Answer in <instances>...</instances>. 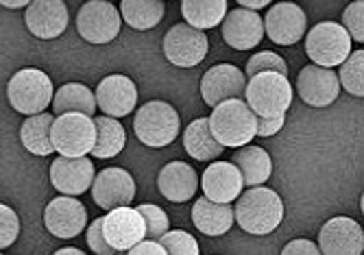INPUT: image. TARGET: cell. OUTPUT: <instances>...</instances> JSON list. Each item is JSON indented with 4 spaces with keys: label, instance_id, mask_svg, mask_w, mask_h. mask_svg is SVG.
<instances>
[{
    "label": "cell",
    "instance_id": "6da1fadb",
    "mask_svg": "<svg viewBox=\"0 0 364 255\" xmlns=\"http://www.w3.org/2000/svg\"><path fill=\"white\" fill-rule=\"evenodd\" d=\"M234 220L251 236H269L284 220V201L271 188L255 185L238 197Z\"/></svg>",
    "mask_w": 364,
    "mask_h": 255
},
{
    "label": "cell",
    "instance_id": "7a4b0ae2",
    "mask_svg": "<svg viewBox=\"0 0 364 255\" xmlns=\"http://www.w3.org/2000/svg\"><path fill=\"white\" fill-rule=\"evenodd\" d=\"M242 97L255 116L277 118V116H286V112L290 109L294 92L286 75L257 72L249 77Z\"/></svg>",
    "mask_w": 364,
    "mask_h": 255
},
{
    "label": "cell",
    "instance_id": "3957f363",
    "mask_svg": "<svg viewBox=\"0 0 364 255\" xmlns=\"http://www.w3.org/2000/svg\"><path fill=\"white\" fill-rule=\"evenodd\" d=\"M210 131L220 146L240 148L255 138V114L242 99H229L214 107L208 118Z\"/></svg>",
    "mask_w": 364,
    "mask_h": 255
},
{
    "label": "cell",
    "instance_id": "277c9868",
    "mask_svg": "<svg viewBox=\"0 0 364 255\" xmlns=\"http://www.w3.org/2000/svg\"><path fill=\"white\" fill-rule=\"evenodd\" d=\"M181 120L177 109L166 101H149L136 112L134 131L149 148H164L177 140Z\"/></svg>",
    "mask_w": 364,
    "mask_h": 255
},
{
    "label": "cell",
    "instance_id": "5b68a950",
    "mask_svg": "<svg viewBox=\"0 0 364 255\" xmlns=\"http://www.w3.org/2000/svg\"><path fill=\"white\" fill-rule=\"evenodd\" d=\"M53 94L55 87L50 77L38 68H24L16 72L7 85V99L11 107L24 116L46 112V107L53 103Z\"/></svg>",
    "mask_w": 364,
    "mask_h": 255
},
{
    "label": "cell",
    "instance_id": "8992f818",
    "mask_svg": "<svg viewBox=\"0 0 364 255\" xmlns=\"http://www.w3.org/2000/svg\"><path fill=\"white\" fill-rule=\"evenodd\" d=\"M351 38L341 22H318L306 38V53L321 68H336L351 53Z\"/></svg>",
    "mask_w": 364,
    "mask_h": 255
},
{
    "label": "cell",
    "instance_id": "52a82bcc",
    "mask_svg": "<svg viewBox=\"0 0 364 255\" xmlns=\"http://www.w3.org/2000/svg\"><path fill=\"white\" fill-rule=\"evenodd\" d=\"M50 142L61 157H85L96 142L94 118L83 114L55 116L50 126Z\"/></svg>",
    "mask_w": 364,
    "mask_h": 255
},
{
    "label": "cell",
    "instance_id": "ba28073f",
    "mask_svg": "<svg viewBox=\"0 0 364 255\" xmlns=\"http://www.w3.org/2000/svg\"><path fill=\"white\" fill-rule=\"evenodd\" d=\"M120 11L107 0H90L77 13V31L90 44H109L120 36Z\"/></svg>",
    "mask_w": 364,
    "mask_h": 255
},
{
    "label": "cell",
    "instance_id": "9c48e42d",
    "mask_svg": "<svg viewBox=\"0 0 364 255\" xmlns=\"http://www.w3.org/2000/svg\"><path fill=\"white\" fill-rule=\"evenodd\" d=\"M161 50L166 59L177 68H194L198 66L208 50H210V40L205 31H198L190 24H175L161 42Z\"/></svg>",
    "mask_w": 364,
    "mask_h": 255
},
{
    "label": "cell",
    "instance_id": "30bf717a",
    "mask_svg": "<svg viewBox=\"0 0 364 255\" xmlns=\"http://www.w3.org/2000/svg\"><path fill=\"white\" fill-rule=\"evenodd\" d=\"M103 236L114 251H129L138 242L146 240V227L142 214L131 207H114L103 216Z\"/></svg>",
    "mask_w": 364,
    "mask_h": 255
},
{
    "label": "cell",
    "instance_id": "8fae6325",
    "mask_svg": "<svg viewBox=\"0 0 364 255\" xmlns=\"http://www.w3.org/2000/svg\"><path fill=\"white\" fill-rule=\"evenodd\" d=\"M264 22V36L279 46H294L306 36L308 16L294 3H277L269 9Z\"/></svg>",
    "mask_w": 364,
    "mask_h": 255
},
{
    "label": "cell",
    "instance_id": "7c38bea8",
    "mask_svg": "<svg viewBox=\"0 0 364 255\" xmlns=\"http://www.w3.org/2000/svg\"><path fill=\"white\" fill-rule=\"evenodd\" d=\"M321 255H362L364 234L360 222L347 216H334L318 232Z\"/></svg>",
    "mask_w": 364,
    "mask_h": 255
},
{
    "label": "cell",
    "instance_id": "4fadbf2b",
    "mask_svg": "<svg viewBox=\"0 0 364 255\" xmlns=\"http://www.w3.org/2000/svg\"><path fill=\"white\" fill-rule=\"evenodd\" d=\"M92 199L98 207L114 210L131 205L136 199V179L131 177L124 168H105L98 175H94L92 181Z\"/></svg>",
    "mask_w": 364,
    "mask_h": 255
},
{
    "label": "cell",
    "instance_id": "5bb4252c",
    "mask_svg": "<svg viewBox=\"0 0 364 255\" xmlns=\"http://www.w3.org/2000/svg\"><path fill=\"white\" fill-rule=\"evenodd\" d=\"M96 105L109 118H124L138 105V87L124 75H109L96 87Z\"/></svg>",
    "mask_w": 364,
    "mask_h": 255
},
{
    "label": "cell",
    "instance_id": "9a60e30c",
    "mask_svg": "<svg viewBox=\"0 0 364 255\" xmlns=\"http://www.w3.org/2000/svg\"><path fill=\"white\" fill-rule=\"evenodd\" d=\"M44 225L57 238L63 240L77 238L87 227V210L79 199L63 195L46 205Z\"/></svg>",
    "mask_w": 364,
    "mask_h": 255
},
{
    "label": "cell",
    "instance_id": "2e32d148",
    "mask_svg": "<svg viewBox=\"0 0 364 255\" xmlns=\"http://www.w3.org/2000/svg\"><path fill=\"white\" fill-rule=\"evenodd\" d=\"M296 94L301 101L310 107H327L332 105L338 94L341 83L338 75L332 68H321V66H306L299 77H296Z\"/></svg>",
    "mask_w": 364,
    "mask_h": 255
},
{
    "label": "cell",
    "instance_id": "e0dca14e",
    "mask_svg": "<svg viewBox=\"0 0 364 255\" xmlns=\"http://www.w3.org/2000/svg\"><path fill=\"white\" fill-rule=\"evenodd\" d=\"M68 20L70 13L63 0H31L24 13L26 28L40 40L59 38L68 26Z\"/></svg>",
    "mask_w": 364,
    "mask_h": 255
},
{
    "label": "cell",
    "instance_id": "ac0fdd59",
    "mask_svg": "<svg viewBox=\"0 0 364 255\" xmlns=\"http://www.w3.org/2000/svg\"><path fill=\"white\" fill-rule=\"evenodd\" d=\"M94 164L90 157H57L50 166V181L65 197H81L94 181Z\"/></svg>",
    "mask_w": 364,
    "mask_h": 255
},
{
    "label": "cell",
    "instance_id": "d6986e66",
    "mask_svg": "<svg viewBox=\"0 0 364 255\" xmlns=\"http://www.w3.org/2000/svg\"><path fill=\"white\" fill-rule=\"evenodd\" d=\"M247 85L245 72H240L231 63H218V66L210 68L201 79V97L205 105L216 107L223 101L229 99H242Z\"/></svg>",
    "mask_w": 364,
    "mask_h": 255
},
{
    "label": "cell",
    "instance_id": "ffe728a7",
    "mask_svg": "<svg viewBox=\"0 0 364 255\" xmlns=\"http://www.w3.org/2000/svg\"><path fill=\"white\" fill-rule=\"evenodd\" d=\"M223 40L236 50H251L264 40V22L257 11L238 7L223 18Z\"/></svg>",
    "mask_w": 364,
    "mask_h": 255
},
{
    "label": "cell",
    "instance_id": "44dd1931",
    "mask_svg": "<svg viewBox=\"0 0 364 255\" xmlns=\"http://www.w3.org/2000/svg\"><path fill=\"white\" fill-rule=\"evenodd\" d=\"M201 188L205 199L214 203H234L245 190L242 175L231 162H216L210 164L201 177Z\"/></svg>",
    "mask_w": 364,
    "mask_h": 255
},
{
    "label": "cell",
    "instance_id": "7402d4cb",
    "mask_svg": "<svg viewBox=\"0 0 364 255\" xmlns=\"http://www.w3.org/2000/svg\"><path fill=\"white\" fill-rule=\"evenodd\" d=\"M157 188L164 199L171 203H186L196 195L198 175L186 162H171L159 170Z\"/></svg>",
    "mask_w": 364,
    "mask_h": 255
},
{
    "label": "cell",
    "instance_id": "603a6c76",
    "mask_svg": "<svg viewBox=\"0 0 364 255\" xmlns=\"http://www.w3.org/2000/svg\"><path fill=\"white\" fill-rule=\"evenodd\" d=\"M192 222L205 236H225L234 225V207L231 203H214L203 197L192 207Z\"/></svg>",
    "mask_w": 364,
    "mask_h": 255
},
{
    "label": "cell",
    "instance_id": "cb8c5ba5",
    "mask_svg": "<svg viewBox=\"0 0 364 255\" xmlns=\"http://www.w3.org/2000/svg\"><path fill=\"white\" fill-rule=\"evenodd\" d=\"M231 164H236V168L242 175V183L249 188H255V185H262L264 181H269L273 173V159L262 146L245 144L236 148L234 157H231Z\"/></svg>",
    "mask_w": 364,
    "mask_h": 255
},
{
    "label": "cell",
    "instance_id": "d4e9b609",
    "mask_svg": "<svg viewBox=\"0 0 364 255\" xmlns=\"http://www.w3.org/2000/svg\"><path fill=\"white\" fill-rule=\"evenodd\" d=\"M183 148L198 162H214L225 151V146L214 140L208 118H196L188 124V129L183 131Z\"/></svg>",
    "mask_w": 364,
    "mask_h": 255
},
{
    "label": "cell",
    "instance_id": "484cf974",
    "mask_svg": "<svg viewBox=\"0 0 364 255\" xmlns=\"http://www.w3.org/2000/svg\"><path fill=\"white\" fill-rule=\"evenodd\" d=\"M53 112L61 114H83L94 118L96 116V99L94 92L83 83H65L53 94Z\"/></svg>",
    "mask_w": 364,
    "mask_h": 255
},
{
    "label": "cell",
    "instance_id": "4316f807",
    "mask_svg": "<svg viewBox=\"0 0 364 255\" xmlns=\"http://www.w3.org/2000/svg\"><path fill=\"white\" fill-rule=\"evenodd\" d=\"M94 126H96V142L90 151L92 157L96 159L116 157L127 142L124 126L118 122V118H109V116H96Z\"/></svg>",
    "mask_w": 364,
    "mask_h": 255
},
{
    "label": "cell",
    "instance_id": "83f0119b",
    "mask_svg": "<svg viewBox=\"0 0 364 255\" xmlns=\"http://www.w3.org/2000/svg\"><path fill=\"white\" fill-rule=\"evenodd\" d=\"M55 116L48 112L36 114V116H28L24 120V124L20 126V140L24 144V148L33 155H40L46 157L50 155L53 142H50V126H53Z\"/></svg>",
    "mask_w": 364,
    "mask_h": 255
},
{
    "label": "cell",
    "instance_id": "f1b7e54d",
    "mask_svg": "<svg viewBox=\"0 0 364 255\" xmlns=\"http://www.w3.org/2000/svg\"><path fill=\"white\" fill-rule=\"evenodd\" d=\"M181 16L198 31L214 28L227 16V0H181Z\"/></svg>",
    "mask_w": 364,
    "mask_h": 255
},
{
    "label": "cell",
    "instance_id": "f546056e",
    "mask_svg": "<svg viewBox=\"0 0 364 255\" xmlns=\"http://www.w3.org/2000/svg\"><path fill=\"white\" fill-rule=\"evenodd\" d=\"M164 0H122L120 18L136 31L155 28L164 18Z\"/></svg>",
    "mask_w": 364,
    "mask_h": 255
},
{
    "label": "cell",
    "instance_id": "4dcf8cb0",
    "mask_svg": "<svg viewBox=\"0 0 364 255\" xmlns=\"http://www.w3.org/2000/svg\"><path fill=\"white\" fill-rule=\"evenodd\" d=\"M338 83L351 97H364V50H351L349 57L341 63Z\"/></svg>",
    "mask_w": 364,
    "mask_h": 255
},
{
    "label": "cell",
    "instance_id": "1f68e13d",
    "mask_svg": "<svg viewBox=\"0 0 364 255\" xmlns=\"http://www.w3.org/2000/svg\"><path fill=\"white\" fill-rule=\"evenodd\" d=\"M157 242L166 249L168 255H198L201 253L196 238L183 229H168Z\"/></svg>",
    "mask_w": 364,
    "mask_h": 255
},
{
    "label": "cell",
    "instance_id": "d6a6232c",
    "mask_svg": "<svg viewBox=\"0 0 364 255\" xmlns=\"http://www.w3.org/2000/svg\"><path fill=\"white\" fill-rule=\"evenodd\" d=\"M142 218H144V227H146V240H159L164 234L171 229V220H168V214L164 212L161 207L153 205V203H144V205H138L136 207Z\"/></svg>",
    "mask_w": 364,
    "mask_h": 255
},
{
    "label": "cell",
    "instance_id": "836d02e7",
    "mask_svg": "<svg viewBox=\"0 0 364 255\" xmlns=\"http://www.w3.org/2000/svg\"><path fill=\"white\" fill-rule=\"evenodd\" d=\"M257 72H279V75H286L288 77V66L282 55L277 53H271V50H262V53H255L249 61H247V72L245 77H253Z\"/></svg>",
    "mask_w": 364,
    "mask_h": 255
},
{
    "label": "cell",
    "instance_id": "e575fe53",
    "mask_svg": "<svg viewBox=\"0 0 364 255\" xmlns=\"http://www.w3.org/2000/svg\"><path fill=\"white\" fill-rule=\"evenodd\" d=\"M343 28L349 33L351 42H364V3L355 0L343 13Z\"/></svg>",
    "mask_w": 364,
    "mask_h": 255
},
{
    "label": "cell",
    "instance_id": "d590c367",
    "mask_svg": "<svg viewBox=\"0 0 364 255\" xmlns=\"http://www.w3.org/2000/svg\"><path fill=\"white\" fill-rule=\"evenodd\" d=\"M20 234V218L18 214L5 205L0 203V249H7L18 240Z\"/></svg>",
    "mask_w": 364,
    "mask_h": 255
},
{
    "label": "cell",
    "instance_id": "8d00e7d4",
    "mask_svg": "<svg viewBox=\"0 0 364 255\" xmlns=\"http://www.w3.org/2000/svg\"><path fill=\"white\" fill-rule=\"evenodd\" d=\"M87 246L96 253V255H114L116 251L107 244L105 236H103V216L96 218L92 225L87 227Z\"/></svg>",
    "mask_w": 364,
    "mask_h": 255
},
{
    "label": "cell",
    "instance_id": "74e56055",
    "mask_svg": "<svg viewBox=\"0 0 364 255\" xmlns=\"http://www.w3.org/2000/svg\"><path fill=\"white\" fill-rule=\"evenodd\" d=\"M286 116H277V118H262L255 116V136L259 138H271L275 134H279L284 129Z\"/></svg>",
    "mask_w": 364,
    "mask_h": 255
},
{
    "label": "cell",
    "instance_id": "f35d334b",
    "mask_svg": "<svg viewBox=\"0 0 364 255\" xmlns=\"http://www.w3.org/2000/svg\"><path fill=\"white\" fill-rule=\"evenodd\" d=\"M282 255H321L318 246L308 240V238H296L292 242H288L282 251Z\"/></svg>",
    "mask_w": 364,
    "mask_h": 255
},
{
    "label": "cell",
    "instance_id": "ab89813d",
    "mask_svg": "<svg viewBox=\"0 0 364 255\" xmlns=\"http://www.w3.org/2000/svg\"><path fill=\"white\" fill-rule=\"evenodd\" d=\"M127 255H168V253H166V249H164L155 240H142L136 246H131L127 251Z\"/></svg>",
    "mask_w": 364,
    "mask_h": 255
},
{
    "label": "cell",
    "instance_id": "60d3db41",
    "mask_svg": "<svg viewBox=\"0 0 364 255\" xmlns=\"http://www.w3.org/2000/svg\"><path fill=\"white\" fill-rule=\"evenodd\" d=\"M236 3L245 9H251V11H257V9H264L269 7L273 0H236Z\"/></svg>",
    "mask_w": 364,
    "mask_h": 255
},
{
    "label": "cell",
    "instance_id": "b9f144b4",
    "mask_svg": "<svg viewBox=\"0 0 364 255\" xmlns=\"http://www.w3.org/2000/svg\"><path fill=\"white\" fill-rule=\"evenodd\" d=\"M31 0H0V5L7 7V9H22V7H28Z\"/></svg>",
    "mask_w": 364,
    "mask_h": 255
},
{
    "label": "cell",
    "instance_id": "7bdbcfd3",
    "mask_svg": "<svg viewBox=\"0 0 364 255\" xmlns=\"http://www.w3.org/2000/svg\"><path fill=\"white\" fill-rule=\"evenodd\" d=\"M53 255H85L81 249H77V246H65V249H59V251H55Z\"/></svg>",
    "mask_w": 364,
    "mask_h": 255
},
{
    "label": "cell",
    "instance_id": "ee69618b",
    "mask_svg": "<svg viewBox=\"0 0 364 255\" xmlns=\"http://www.w3.org/2000/svg\"><path fill=\"white\" fill-rule=\"evenodd\" d=\"M114 255H127V251H116Z\"/></svg>",
    "mask_w": 364,
    "mask_h": 255
},
{
    "label": "cell",
    "instance_id": "f6af8a7d",
    "mask_svg": "<svg viewBox=\"0 0 364 255\" xmlns=\"http://www.w3.org/2000/svg\"><path fill=\"white\" fill-rule=\"evenodd\" d=\"M107 3H112V0H107Z\"/></svg>",
    "mask_w": 364,
    "mask_h": 255
},
{
    "label": "cell",
    "instance_id": "bcb514c9",
    "mask_svg": "<svg viewBox=\"0 0 364 255\" xmlns=\"http://www.w3.org/2000/svg\"><path fill=\"white\" fill-rule=\"evenodd\" d=\"M0 255H3V253H0Z\"/></svg>",
    "mask_w": 364,
    "mask_h": 255
}]
</instances>
